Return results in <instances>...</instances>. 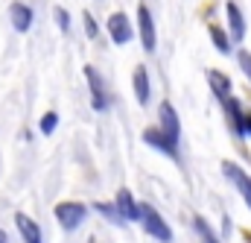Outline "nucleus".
Wrapping results in <instances>:
<instances>
[{
    "instance_id": "nucleus-1",
    "label": "nucleus",
    "mask_w": 251,
    "mask_h": 243,
    "mask_svg": "<svg viewBox=\"0 0 251 243\" xmlns=\"http://www.w3.org/2000/svg\"><path fill=\"white\" fill-rule=\"evenodd\" d=\"M140 226H143V232L149 238H155V241H161V243H173V229L167 226V220L149 202H140Z\"/></svg>"
},
{
    "instance_id": "nucleus-2",
    "label": "nucleus",
    "mask_w": 251,
    "mask_h": 243,
    "mask_svg": "<svg viewBox=\"0 0 251 243\" xmlns=\"http://www.w3.org/2000/svg\"><path fill=\"white\" fill-rule=\"evenodd\" d=\"M85 79H88V88H91V109L94 112H108L111 106V97H108V88H105V79L100 76L97 67H85Z\"/></svg>"
},
{
    "instance_id": "nucleus-3",
    "label": "nucleus",
    "mask_w": 251,
    "mask_h": 243,
    "mask_svg": "<svg viewBox=\"0 0 251 243\" xmlns=\"http://www.w3.org/2000/svg\"><path fill=\"white\" fill-rule=\"evenodd\" d=\"M137 38H140V44H143L146 53H155V47H158V32H155V18H152V12H149L146 3L137 6Z\"/></svg>"
},
{
    "instance_id": "nucleus-4",
    "label": "nucleus",
    "mask_w": 251,
    "mask_h": 243,
    "mask_svg": "<svg viewBox=\"0 0 251 243\" xmlns=\"http://www.w3.org/2000/svg\"><path fill=\"white\" fill-rule=\"evenodd\" d=\"M53 214H56V220H59L62 229L76 232L85 223V217H88V205H82V202H59Z\"/></svg>"
},
{
    "instance_id": "nucleus-5",
    "label": "nucleus",
    "mask_w": 251,
    "mask_h": 243,
    "mask_svg": "<svg viewBox=\"0 0 251 243\" xmlns=\"http://www.w3.org/2000/svg\"><path fill=\"white\" fill-rule=\"evenodd\" d=\"M143 141H146L152 150H158L161 155H170L173 161H178V141H173L161 126H149V129H143Z\"/></svg>"
},
{
    "instance_id": "nucleus-6",
    "label": "nucleus",
    "mask_w": 251,
    "mask_h": 243,
    "mask_svg": "<svg viewBox=\"0 0 251 243\" xmlns=\"http://www.w3.org/2000/svg\"><path fill=\"white\" fill-rule=\"evenodd\" d=\"M222 173H225V179H228V182L240 190L243 202L251 208V176L240 167V164H234V161H222Z\"/></svg>"
},
{
    "instance_id": "nucleus-7",
    "label": "nucleus",
    "mask_w": 251,
    "mask_h": 243,
    "mask_svg": "<svg viewBox=\"0 0 251 243\" xmlns=\"http://www.w3.org/2000/svg\"><path fill=\"white\" fill-rule=\"evenodd\" d=\"M105 27H108V35H111V41H114V44H128V41L134 38L131 21H128V15H126V12H111Z\"/></svg>"
},
{
    "instance_id": "nucleus-8",
    "label": "nucleus",
    "mask_w": 251,
    "mask_h": 243,
    "mask_svg": "<svg viewBox=\"0 0 251 243\" xmlns=\"http://www.w3.org/2000/svg\"><path fill=\"white\" fill-rule=\"evenodd\" d=\"M225 18H228V35H231V41H234V44H240V41L246 38L249 24H246L243 9H240L234 0H228V3H225Z\"/></svg>"
},
{
    "instance_id": "nucleus-9",
    "label": "nucleus",
    "mask_w": 251,
    "mask_h": 243,
    "mask_svg": "<svg viewBox=\"0 0 251 243\" xmlns=\"http://www.w3.org/2000/svg\"><path fill=\"white\" fill-rule=\"evenodd\" d=\"M158 126L173 141H181V121H178V112L173 109V103H161V109H158Z\"/></svg>"
},
{
    "instance_id": "nucleus-10",
    "label": "nucleus",
    "mask_w": 251,
    "mask_h": 243,
    "mask_svg": "<svg viewBox=\"0 0 251 243\" xmlns=\"http://www.w3.org/2000/svg\"><path fill=\"white\" fill-rule=\"evenodd\" d=\"M131 85H134L137 103H140V106H149V100H152V85H149V70H146V64H137V67H134Z\"/></svg>"
},
{
    "instance_id": "nucleus-11",
    "label": "nucleus",
    "mask_w": 251,
    "mask_h": 243,
    "mask_svg": "<svg viewBox=\"0 0 251 243\" xmlns=\"http://www.w3.org/2000/svg\"><path fill=\"white\" fill-rule=\"evenodd\" d=\"M207 85L213 91V97L219 103H225L228 97H234V85H231V76L222 73V70H207Z\"/></svg>"
},
{
    "instance_id": "nucleus-12",
    "label": "nucleus",
    "mask_w": 251,
    "mask_h": 243,
    "mask_svg": "<svg viewBox=\"0 0 251 243\" xmlns=\"http://www.w3.org/2000/svg\"><path fill=\"white\" fill-rule=\"evenodd\" d=\"M114 202H117V208L123 211V217L128 223H140V202L131 196L128 187H120V190H117V199H114Z\"/></svg>"
},
{
    "instance_id": "nucleus-13",
    "label": "nucleus",
    "mask_w": 251,
    "mask_h": 243,
    "mask_svg": "<svg viewBox=\"0 0 251 243\" xmlns=\"http://www.w3.org/2000/svg\"><path fill=\"white\" fill-rule=\"evenodd\" d=\"M15 226H18V232H21V238L24 243H44L41 241V226L32 220V217H26V214H15Z\"/></svg>"
},
{
    "instance_id": "nucleus-14",
    "label": "nucleus",
    "mask_w": 251,
    "mask_h": 243,
    "mask_svg": "<svg viewBox=\"0 0 251 243\" xmlns=\"http://www.w3.org/2000/svg\"><path fill=\"white\" fill-rule=\"evenodd\" d=\"M9 18H12V27L18 32H26L32 27V9L26 3H12L9 6Z\"/></svg>"
},
{
    "instance_id": "nucleus-15",
    "label": "nucleus",
    "mask_w": 251,
    "mask_h": 243,
    "mask_svg": "<svg viewBox=\"0 0 251 243\" xmlns=\"http://www.w3.org/2000/svg\"><path fill=\"white\" fill-rule=\"evenodd\" d=\"M207 32H210L213 47H216L222 56H231V44H234V41H231V35H228L222 27H216V24H210V27H207Z\"/></svg>"
},
{
    "instance_id": "nucleus-16",
    "label": "nucleus",
    "mask_w": 251,
    "mask_h": 243,
    "mask_svg": "<svg viewBox=\"0 0 251 243\" xmlns=\"http://www.w3.org/2000/svg\"><path fill=\"white\" fill-rule=\"evenodd\" d=\"M193 229H196V235H199L204 243H222V241H219V235L213 232V226H210L204 217H199V214L193 217Z\"/></svg>"
},
{
    "instance_id": "nucleus-17",
    "label": "nucleus",
    "mask_w": 251,
    "mask_h": 243,
    "mask_svg": "<svg viewBox=\"0 0 251 243\" xmlns=\"http://www.w3.org/2000/svg\"><path fill=\"white\" fill-rule=\"evenodd\" d=\"M94 208H97L105 220H111L114 226H123V223H128V220L123 217V211L117 208V202H114V205H111V202H94Z\"/></svg>"
},
{
    "instance_id": "nucleus-18",
    "label": "nucleus",
    "mask_w": 251,
    "mask_h": 243,
    "mask_svg": "<svg viewBox=\"0 0 251 243\" xmlns=\"http://www.w3.org/2000/svg\"><path fill=\"white\" fill-rule=\"evenodd\" d=\"M38 126H41V132H44V135H53V132H56V126H59V115H56V112H47V115L41 118Z\"/></svg>"
},
{
    "instance_id": "nucleus-19",
    "label": "nucleus",
    "mask_w": 251,
    "mask_h": 243,
    "mask_svg": "<svg viewBox=\"0 0 251 243\" xmlns=\"http://www.w3.org/2000/svg\"><path fill=\"white\" fill-rule=\"evenodd\" d=\"M82 24H85V35H88V38H97V35H100V24L94 21V15H91V12H85Z\"/></svg>"
},
{
    "instance_id": "nucleus-20",
    "label": "nucleus",
    "mask_w": 251,
    "mask_h": 243,
    "mask_svg": "<svg viewBox=\"0 0 251 243\" xmlns=\"http://www.w3.org/2000/svg\"><path fill=\"white\" fill-rule=\"evenodd\" d=\"M53 15H56V24H59V30H62V32H70V15L64 12L62 6H56V9H53Z\"/></svg>"
},
{
    "instance_id": "nucleus-21",
    "label": "nucleus",
    "mask_w": 251,
    "mask_h": 243,
    "mask_svg": "<svg viewBox=\"0 0 251 243\" xmlns=\"http://www.w3.org/2000/svg\"><path fill=\"white\" fill-rule=\"evenodd\" d=\"M237 138H251V109H246V115H243V126H240Z\"/></svg>"
},
{
    "instance_id": "nucleus-22",
    "label": "nucleus",
    "mask_w": 251,
    "mask_h": 243,
    "mask_svg": "<svg viewBox=\"0 0 251 243\" xmlns=\"http://www.w3.org/2000/svg\"><path fill=\"white\" fill-rule=\"evenodd\" d=\"M0 243H9V238H6V232L0 229Z\"/></svg>"
},
{
    "instance_id": "nucleus-23",
    "label": "nucleus",
    "mask_w": 251,
    "mask_h": 243,
    "mask_svg": "<svg viewBox=\"0 0 251 243\" xmlns=\"http://www.w3.org/2000/svg\"><path fill=\"white\" fill-rule=\"evenodd\" d=\"M88 243H100V241H94V238H91V241H88Z\"/></svg>"
}]
</instances>
